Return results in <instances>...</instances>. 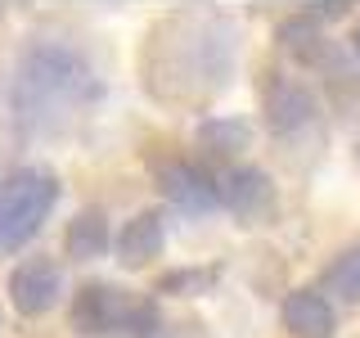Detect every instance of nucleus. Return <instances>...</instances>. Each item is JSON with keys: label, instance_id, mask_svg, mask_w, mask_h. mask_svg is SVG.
<instances>
[{"label": "nucleus", "instance_id": "nucleus-1", "mask_svg": "<svg viewBox=\"0 0 360 338\" xmlns=\"http://www.w3.org/2000/svg\"><path fill=\"white\" fill-rule=\"evenodd\" d=\"M288 320L307 334H324L329 330V307H324V298H315V293H297V298L288 302Z\"/></svg>", "mask_w": 360, "mask_h": 338}, {"label": "nucleus", "instance_id": "nucleus-2", "mask_svg": "<svg viewBox=\"0 0 360 338\" xmlns=\"http://www.w3.org/2000/svg\"><path fill=\"white\" fill-rule=\"evenodd\" d=\"M329 280H333L338 293H347V298H360V248H356V253H347L342 262L333 266Z\"/></svg>", "mask_w": 360, "mask_h": 338}]
</instances>
